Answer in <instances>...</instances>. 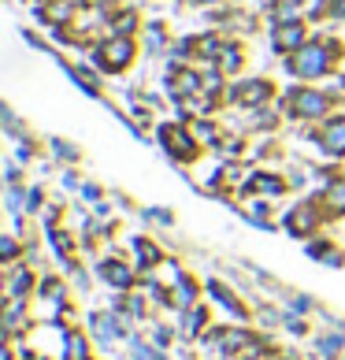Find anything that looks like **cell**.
<instances>
[{
    "label": "cell",
    "instance_id": "cell-9",
    "mask_svg": "<svg viewBox=\"0 0 345 360\" xmlns=\"http://www.w3.org/2000/svg\"><path fill=\"white\" fill-rule=\"evenodd\" d=\"M286 304H289V309H294L297 316H308V312L315 309V301L308 297V293H289V297H286Z\"/></svg>",
    "mask_w": 345,
    "mask_h": 360
},
{
    "label": "cell",
    "instance_id": "cell-4",
    "mask_svg": "<svg viewBox=\"0 0 345 360\" xmlns=\"http://www.w3.org/2000/svg\"><path fill=\"white\" fill-rule=\"evenodd\" d=\"M204 290H208V297L216 301V304H223V309H227L230 316H237V319H245V316H249V312H245V304L234 297V290H230L227 283H219V278H208V286H204Z\"/></svg>",
    "mask_w": 345,
    "mask_h": 360
},
{
    "label": "cell",
    "instance_id": "cell-5",
    "mask_svg": "<svg viewBox=\"0 0 345 360\" xmlns=\"http://www.w3.org/2000/svg\"><path fill=\"white\" fill-rule=\"evenodd\" d=\"M34 290H37V278H34L30 268H11V271H8V297L30 301Z\"/></svg>",
    "mask_w": 345,
    "mask_h": 360
},
{
    "label": "cell",
    "instance_id": "cell-8",
    "mask_svg": "<svg viewBox=\"0 0 345 360\" xmlns=\"http://www.w3.org/2000/svg\"><path fill=\"white\" fill-rule=\"evenodd\" d=\"M175 335H178V327H167V323H152V345H160L164 353L171 349V342H175Z\"/></svg>",
    "mask_w": 345,
    "mask_h": 360
},
{
    "label": "cell",
    "instance_id": "cell-6",
    "mask_svg": "<svg viewBox=\"0 0 345 360\" xmlns=\"http://www.w3.org/2000/svg\"><path fill=\"white\" fill-rule=\"evenodd\" d=\"M197 297H201V286H197L193 278H190V275L182 271V278H178L175 286H171V301H175V309H178V312H185V309H193V304H201V301H197Z\"/></svg>",
    "mask_w": 345,
    "mask_h": 360
},
{
    "label": "cell",
    "instance_id": "cell-2",
    "mask_svg": "<svg viewBox=\"0 0 345 360\" xmlns=\"http://www.w3.org/2000/svg\"><path fill=\"white\" fill-rule=\"evenodd\" d=\"M208 323H211V316H208V309L204 304H193V309H185V312H178V338H201L204 330H208Z\"/></svg>",
    "mask_w": 345,
    "mask_h": 360
},
{
    "label": "cell",
    "instance_id": "cell-12",
    "mask_svg": "<svg viewBox=\"0 0 345 360\" xmlns=\"http://www.w3.org/2000/svg\"><path fill=\"white\" fill-rule=\"evenodd\" d=\"M19 257V245H15V238H4V264H15Z\"/></svg>",
    "mask_w": 345,
    "mask_h": 360
},
{
    "label": "cell",
    "instance_id": "cell-14",
    "mask_svg": "<svg viewBox=\"0 0 345 360\" xmlns=\"http://www.w3.org/2000/svg\"><path fill=\"white\" fill-rule=\"evenodd\" d=\"M341 360H345V353H341Z\"/></svg>",
    "mask_w": 345,
    "mask_h": 360
},
{
    "label": "cell",
    "instance_id": "cell-10",
    "mask_svg": "<svg viewBox=\"0 0 345 360\" xmlns=\"http://www.w3.org/2000/svg\"><path fill=\"white\" fill-rule=\"evenodd\" d=\"M104 56L112 60L108 68H123V60L130 56V45H126V41H112V45H108V52H104Z\"/></svg>",
    "mask_w": 345,
    "mask_h": 360
},
{
    "label": "cell",
    "instance_id": "cell-13",
    "mask_svg": "<svg viewBox=\"0 0 345 360\" xmlns=\"http://www.w3.org/2000/svg\"><path fill=\"white\" fill-rule=\"evenodd\" d=\"M178 360H193V353H190V349H182V353H178Z\"/></svg>",
    "mask_w": 345,
    "mask_h": 360
},
{
    "label": "cell",
    "instance_id": "cell-7",
    "mask_svg": "<svg viewBox=\"0 0 345 360\" xmlns=\"http://www.w3.org/2000/svg\"><path fill=\"white\" fill-rule=\"evenodd\" d=\"M315 349H320L323 360H338L345 353V330H327V335H320Z\"/></svg>",
    "mask_w": 345,
    "mask_h": 360
},
{
    "label": "cell",
    "instance_id": "cell-1",
    "mask_svg": "<svg viewBox=\"0 0 345 360\" xmlns=\"http://www.w3.org/2000/svg\"><path fill=\"white\" fill-rule=\"evenodd\" d=\"M56 360H93V335H86V330L71 327V330H67V338L60 342Z\"/></svg>",
    "mask_w": 345,
    "mask_h": 360
},
{
    "label": "cell",
    "instance_id": "cell-3",
    "mask_svg": "<svg viewBox=\"0 0 345 360\" xmlns=\"http://www.w3.org/2000/svg\"><path fill=\"white\" fill-rule=\"evenodd\" d=\"M100 278L108 283L112 290H134V283H138V275H134V268H126V264H119V260H104L100 264Z\"/></svg>",
    "mask_w": 345,
    "mask_h": 360
},
{
    "label": "cell",
    "instance_id": "cell-11",
    "mask_svg": "<svg viewBox=\"0 0 345 360\" xmlns=\"http://www.w3.org/2000/svg\"><path fill=\"white\" fill-rule=\"evenodd\" d=\"M260 97H263V82H249L245 93H242V101H245V104H256Z\"/></svg>",
    "mask_w": 345,
    "mask_h": 360
}]
</instances>
